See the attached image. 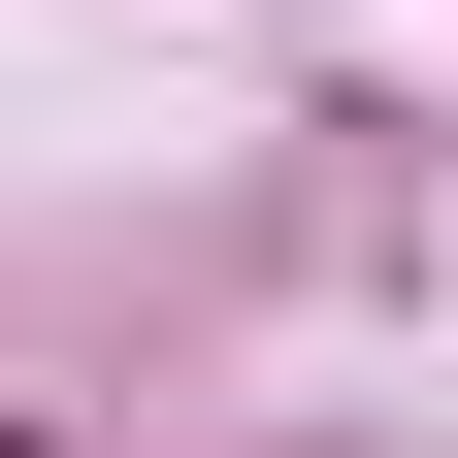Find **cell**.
Wrapping results in <instances>:
<instances>
[{
	"instance_id": "obj_1",
	"label": "cell",
	"mask_w": 458,
	"mask_h": 458,
	"mask_svg": "<svg viewBox=\"0 0 458 458\" xmlns=\"http://www.w3.org/2000/svg\"><path fill=\"white\" fill-rule=\"evenodd\" d=\"M0 458H33V426H0Z\"/></svg>"
}]
</instances>
